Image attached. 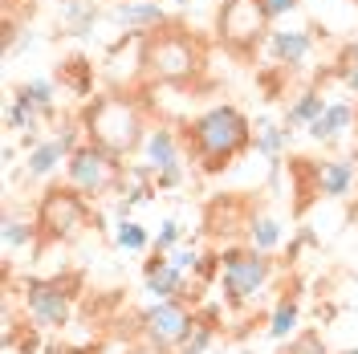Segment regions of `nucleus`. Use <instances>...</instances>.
Returning a JSON list of instances; mask_svg holds the SVG:
<instances>
[{"mask_svg": "<svg viewBox=\"0 0 358 354\" xmlns=\"http://www.w3.org/2000/svg\"><path fill=\"white\" fill-rule=\"evenodd\" d=\"M252 122L241 106H208L183 127V147L203 171H224L232 159H241L252 147Z\"/></svg>", "mask_w": 358, "mask_h": 354, "instance_id": "f257e3e1", "label": "nucleus"}, {"mask_svg": "<svg viewBox=\"0 0 358 354\" xmlns=\"http://www.w3.org/2000/svg\"><path fill=\"white\" fill-rule=\"evenodd\" d=\"M138 66L159 86H187L203 69V45L187 24H159L138 37Z\"/></svg>", "mask_w": 358, "mask_h": 354, "instance_id": "f03ea898", "label": "nucleus"}, {"mask_svg": "<svg viewBox=\"0 0 358 354\" xmlns=\"http://www.w3.org/2000/svg\"><path fill=\"white\" fill-rule=\"evenodd\" d=\"M82 131H86L90 143L106 147L114 155H131L143 147L147 139V118H143V106L134 102L131 94H102L94 98L86 111H82Z\"/></svg>", "mask_w": 358, "mask_h": 354, "instance_id": "7ed1b4c3", "label": "nucleus"}, {"mask_svg": "<svg viewBox=\"0 0 358 354\" xmlns=\"http://www.w3.org/2000/svg\"><path fill=\"white\" fill-rule=\"evenodd\" d=\"M33 220L45 244H69L90 228V199L73 183H53L41 192Z\"/></svg>", "mask_w": 358, "mask_h": 354, "instance_id": "20e7f679", "label": "nucleus"}, {"mask_svg": "<svg viewBox=\"0 0 358 354\" xmlns=\"http://www.w3.org/2000/svg\"><path fill=\"white\" fill-rule=\"evenodd\" d=\"M216 37L220 45L241 57V62H252L261 41L268 37V13L265 0H220V13H216Z\"/></svg>", "mask_w": 358, "mask_h": 354, "instance_id": "39448f33", "label": "nucleus"}, {"mask_svg": "<svg viewBox=\"0 0 358 354\" xmlns=\"http://www.w3.org/2000/svg\"><path fill=\"white\" fill-rule=\"evenodd\" d=\"M69 171V183L82 192L86 199H98L114 192V187H122V179H127V167H122V155H114L106 147H98V143H82L66 163Z\"/></svg>", "mask_w": 358, "mask_h": 354, "instance_id": "423d86ee", "label": "nucleus"}, {"mask_svg": "<svg viewBox=\"0 0 358 354\" xmlns=\"http://www.w3.org/2000/svg\"><path fill=\"white\" fill-rule=\"evenodd\" d=\"M273 277V261L261 248H248V253H228L220 265V285H224V302L228 306H248L261 285Z\"/></svg>", "mask_w": 358, "mask_h": 354, "instance_id": "0eeeda50", "label": "nucleus"}, {"mask_svg": "<svg viewBox=\"0 0 358 354\" xmlns=\"http://www.w3.org/2000/svg\"><path fill=\"white\" fill-rule=\"evenodd\" d=\"M143 338L159 346V351H171V346H183V338L192 334L196 326V318L183 310V302L179 297H167V302H155L151 310H143Z\"/></svg>", "mask_w": 358, "mask_h": 354, "instance_id": "6e6552de", "label": "nucleus"}, {"mask_svg": "<svg viewBox=\"0 0 358 354\" xmlns=\"http://www.w3.org/2000/svg\"><path fill=\"white\" fill-rule=\"evenodd\" d=\"M21 297L37 330H62L69 322V289L62 281H24Z\"/></svg>", "mask_w": 358, "mask_h": 354, "instance_id": "1a4fd4ad", "label": "nucleus"}, {"mask_svg": "<svg viewBox=\"0 0 358 354\" xmlns=\"http://www.w3.org/2000/svg\"><path fill=\"white\" fill-rule=\"evenodd\" d=\"M310 49H313L310 29H277V33H268V53L277 57L281 69H301Z\"/></svg>", "mask_w": 358, "mask_h": 354, "instance_id": "9d476101", "label": "nucleus"}, {"mask_svg": "<svg viewBox=\"0 0 358 354\" xmlns=\"http://www.w3.org/2000/svg\"><path fill=\"white\" fill-rule=\"evenodd\" d=\"M143 155H147L151 176L167 171V167H183V155H179V134L171 131V127H151L147 139H143Z\"/></svg>", "mask_w": 358, "mask_h": 354, "instance_id": "9b49d317", "label": "nucleus"}, {"mask_svg": "<svg viewBox=\"0 0 358 354\" xmlns=\"http://www.w3.org/2000/svg\"><path fill=\"white\" fill-rule=\"evenodd\" d=\"M355 183V163L350 159H330V163H317L313 167V192L326 199H342Z\"/></svg>", "mask_w": 358, "mask_h": 354, "instance_id": "f8f14e48", "label": "nucleus"}, {"mask_svg": "<svg viewBox=\"0 0 358 354\" xmlns=\"http://www.w3.org/2000/svg\"><path fill=\"white\" fill-rule=\"evenodd\" d=\"M110 17L118 24H127L131 33H151L159 24H167V13H163L159 4H151V0H127V4L114 8Z\"/></svg>", "mask_w": 358, "mask_h": 354, "instance_id": "ddd939ff", "label": "nucleus"}, {"mask_svg": "<svg viewBox=\"0 0 358 354\" xmlns=\"http://www.w3.org/2000/svg\"><path fill=\"white\" fill-rule=\"evenodd\" d=\"M350 118H355V106H350V102H330V106L310 122V134L317 143H330V139H338V134L350 127Z\"/></svg>", "mask_w": 358, "mask_h": 354, "instance_id": "4468645a", "label": "nucleus"}, {"mask_svg": "<svg viewBox=\"0 0 358 354\" xmlns=\"http://www.w3.org/2000/svg\"><path fill=\"white\" fill-rule=\"evenodd\" d=\"M326 106H330V102H326L317 90H306V94H297V102H293L289 111H285V131L293 134V127H310V122H313V118H317L322 111H326Z\"/></svg>", "mask_w": 358, "mask_h": 354, "instance_id": "2eb2a0df", "label": "nucleus"}, {"mask_svg": "<svg viewBox=\"0 0 358 354\" xmlns=\"http://www.w3.org/2000/svg\"><path fill=\"white\" fill-rule=\"evenodd\" d=\"M62 159H69L66 155V147H62V139H49V143H33V151H29V176L37 179V176H49Z\"/></svg>", "mask_w": 358, "mask_h": 354, "instance_id": "dca6fc26", "label": "nucleus"}, {"mask_svg": "<svg viewBox=\"0 0 358 354\" xmlns=\"http://www.w3.org/2000/svg\"><path fill=\"white\" fill-rule=\"evenodd\" d=\"M147 293H155V302L183 297V269H176V265H171V257H167V265L147 277Z\"/></svg>", "mask_w": 358, "mask_h": 354, "instance_id": "f3484780", "label": "nucleus"}, {"mask_svg": "<svg viewBox=\"0 0 358 354\" xmlns=\"http://www.w3.org/2000/svg\"><path fill=\"white\" fill-rule=\"evenodd\" d=\"M285 143H289V131L285 127H273V122H257V139H252V147L261 151V155L277 167L281 163V151H285Z\"/></svg>", "mask_w": 358, "mask_h": 354, "instance_id": "a211bd4d", "label": "nucleus"}, {"mask_svg": "<svg viewBox=\"0 0 358 354\" xmlns=\"http://www.w3.org/2000/svg\"><path fill=\"white\" fill-rule=\"evenodd\" d=\"M62 17L73 37H86V29L98 21V0H62Z\"/></svg>", "mask_w": 358, "mask_h": 354, "instance_id": "6ab92c4d", "label": "nucleus"}, {"mask_svg": "<svg viewBox=\"0 0 358 354\" xmlns=\"http://www.w3.org/2000/svg\"><path fill=\"white\" fill-rule=\"evenodd\" d=\"M41 114H45L41 106H37V102H33L29 94H21V90H17V98L8 102V111H4V118H8V127H13V131H33Z\"/></svg>", "mask_w": 358, "mask_h": 354, "instance_id": "aec40b11", "label": "nucleus"}, {"mask_svg": "<svg viewBox=\"0 0 358 354\" xmlns=\"http://www.w3.org/2000/svg\"><path fill=\"white\" fill-rule=\"evenodd\" d=\"M248 241H252V248H261V253L277 248L281 244V224L273 220V216H252L248 220Z\"/></svg>", "mask_w": 358, "mask_h": 354, "instance_id": "412c9836", "label": "nucleus"}, {"mask_svg": "<svg viewBox=\"0 0 358 354\" xmlns=\"http://www.w3.org/2000/svg\"><path fill=\"white\" fill-rule=\"evenodd\" d=\"M293 326H297V302L293 297H281L277 310H273V322H268V334L273 338H289Z\"/></svg>", "mask_w": 358, "mask_h": 354, "instance_id": "4be33fe9", "label": "nucleus"}, {"mask_svg": "<svg viewBox=\"0 0 358 354\" xmlns=\"http://www.w3.org/2000/svg\"><path fill=\"white\" fill-rule=\"evenodd\" d=\"M37 236H41L37 232V220H17V216L4 220V244L8 248H24V244H33Z\"/></svg>", "mask_w": 358, "mask_h": 354, "instance_id": "5701e85b", "label": "nucleus"}, {"mask_svg": "<svg viewBox=\"0 0 358 354\" xmlns=\"http://www.w3.org/2000/svg\"><path fill=\"white\" fill-rule=\"evenodd\" d=\"M114 241H118V248H127V253H143L147 244H151V236H147V228L134 220H122L118 224V232H114Z\"/></svg>", "mask_w": 358, "mask_h": 354, "instance_id": "b1692460", "label": "nucleus"}, {"mask_svg": "<svg viewBox=\"0 0 358 354\" xmlns=\"http://www.w3.org/2000/svg\"><path fill=\"white\" fill-rule=\"evenodd\" d=\"M212 338H216L212 322H196V326H192V334L183 338V346H179V351H183V354H203L208 346H212Z\"/></svg>", "mask_w": 358, "mask_h": 354, "instance_id": "393cba45", "label": "nucleus"}, {"mask_svg": "<svg viewBox=\"0 0 358 354\" xmlns=\"http://www.w3.org/2000/svg\"><path fill=\"white\" fill-rule=\"evenodd\" d=\"M21 94H29L45 114H53V98H57V94H53V82H49V78H33V82H24Z\"/></svg>", "mask_w": 358, "mask_h": 354, "instance_id": "a878e982", "label": "nucleus"}, {"mask_svg": "<svg viewBox=\"0 0 358 354\" xmlns=\"http://www.w3.org/2000/svg\"><path fill=\"white\" fill-rule=\"evenodd\" d=\"M179 236H183L179 220H163V228H159V236L151 241V248H155V253H171V248L179 244Z\"/></svg>", "mask_w": 358, "mask_h": 354, "instance_id": "bb28decb", "label": "nucleus"}, {"mask_svg": "<svg viewBox=\"0 0 358 354\" xmlns=\"http://www.w3.org/2000/svg\"><path fill=\"white\" fill-rule=\"evenodd\" d=\"M167 257H171V265L183 269V273H187V269H200V253H196V248H171Z\"/></svg>", "mask_w": 358, "mask_h": 354, "instance_id": "cd10ccee", "label": "nucleus"}, {"mask_svg": "<svg viewBox=\"0 0 358 354\" xmlns=\"http://www.w3.org/2000/svg\"><path fill=\"white\" fill-rule=\"evenodd\" d=\"M289 354H326V346H322L317 334H301V338L289 346Z\"/></svg>", "mask_w": 358, "mask_h": 354, "instance_id": "c85d7f7f", "label": "nucleus"}, {"mask_svg": "<svg viewBox=\"0 0 358 354\" xmlns=\"http://www.w3.org/2000/svg\"><path fill=\"white\" fill-rule=\"evenodd\" d=\"M297 8V0H265V13L268 21H277V17H285V13H293Z\"/></svg>", "mask_w": 358, "mask_h": 354, "instance_id": "c756f323", "label": "nucleus"}, {"mask_svg": "<svg viewBox=\"0 0 358 354\" xmlns=\"http://www.w3.org/2000/svg\"><path fill=\"white\" fill-rule=\"evenodd\" d=\"M346 90H350V94H358V62L346 69Z\"/></svg>", "mask_w": 358, "mask_h": 354, "instance_id": "7c9ffc66", "label": "nucleus"}, {"mask_svg": "<svg viewBox=\"0 0 358 354\" xmlns=\"http://www.w3.org/2000/svg\"><path fill=\"white\" fill-rule=\"evenodd\" d=\"M131 354H167V351H159V346H151V342H143V346H134Z\"/></svg>", "mask_w": 358, "mask_h": 354, "instance_id": "2f4dec72", "label": "nucleus"}, {"mask_svg": "<svg viewBox=\"0 0 358 354\" xmlns=\"http://www.w3.org/2000/svg\"><path fill=\"white\" fill-rule=\"evenodd\" d=\"M171 4H187V0H171Z\"/></svg>", "mask_w": 358, "mask_h": 354, "instance_id": "473e14b6", "label": "nucleus"}]
</instances>
